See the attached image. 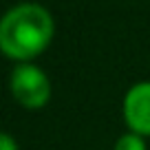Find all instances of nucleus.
<instances>
[{
    "mask_svg": "<svg viewBox=\"0 0 150 150\" xmlns=\"http://www.w3.org/2000/svg\"><path fill=\"white\" fill-rule=\"evenodd\" d=\"M11 97L27 110H40L51 102L53 86L49 75L33 62H18L9 77Z\"/></svg>",
    "mask_w": 150,
    "mask_h": 150,
    "instance_id": "2",
    "label": "nucleus"
},
{
    "mask_svg": "<svg viewBox=\"0 0 150 150\" xmlns=\"http://www.w3.org/2000/svg\"><path fill=\"white\" fill-rule=\"evenodd\" d=\"M122 115L128 130L150 137V82H137L128 88Z\"/></svg>",
    "mask_w": 150,
    "mask_h": 150,
    "instance_id": "3",
    "label": "nucleus"
},
{
    "mask_svg": "<svg viewBox=\"0 0 150 150\" xmlns=\"http://www.w3.org/2000/svg\"><path fill=\"white\" fill-rule=\"evenodd\" d=\"M112 150H148V148H146V137L139 135V132L126 130L124 135L117 137Z\"/></svg>",
    "mask_w": 150,
    "mask_h": 150,
    "instance_id": "4",
    "label": "nucleus"
},
{
    "mask_svg": "<svg viewBox=\"0 0 150 150\" xmlns=\"http://www.w3.org/2000/svg\"><path fill=\"white\" fill-rule=\"evenodd\" d=\"M55 35V20L38 2L13 5L0 20V51L9 60L33 62L49 49Z\"/></svg>",
    "mask_w": 150,
    "mask_h": 150,
    "instance_id": "1",
    "label": "nucleus"
},
{
    "mask_svg": "<svg viewBox=\"0 0 150 150\" xmlns=\"http://www.w3.org/2000/svg\"><path fill=\"white\" fill-rule=\"evenodd\" d=\"M0 150H18V141L9 132H2L0 135Z\"/></svg>",
    "mask_w": 150,
    "mask_h": 150,
    "instance_id": "5",
    "label": "nucleus"
}]
</instances>
